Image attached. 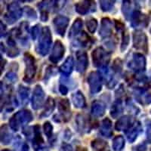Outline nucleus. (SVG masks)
Segmentation results:
<instances>
[{"label":"nucleus","instance_id":"obj_1","mask_svg":"<svg viewBox=\"0 0 151 151\" xmlns=\"http://www.w3.org/2000/svg\"><path fill=\"white\" fill-rule=\"evenodd\" d=\"M52 45V33L48 27H43L37 46V52L42 56L47 55Z\"/></svg>","mask_w":151,"mask_h":151},{"label":"nucleus","instance_id":"obj_2","mask_svg":"<svg viewBox=\"0 0 151 151\" xmlns=\"http://www.w3.org/2000/svg\"><path fill=\"white\" fill-rule=\"evenodd\" d=\"M93 64L96 67H105L109 64L110 60V55L106 52L103 48L98 47L93 51L92 54Z\"/></svg>","mask_w":151,"mask_h":151},{"label":"nucleus","instance_id":"obj_3","mask_svg":"<svg viewBox=\"0 0 151 151\" xmlns=\"http://www.w3.org/2000/svg\"><path fill=\"white\" fill-rule=\"evenodd\" d=\"M33 120V115L29 110H21L16 113L11 119V127L14 131L18 130L21 125L28 123Z\"/></svg>","mask_w":151,"mask_h":151},{"label":"nucleus","instance_id":"obj_4","mask_svg":"<svg viewBox=\"0 0 151 151\" xmlns=\"http://www.w3.org/2000/svg\"><path fill=\"white\" fill-rule=\"evenodd\" d=\"M24 61L26 64L24 80L27 81V83H30L34 78L36 72V65L34 57H33L29 54L26 53L24 55Z\"/></svg>","mask_w":151,"mask_h":151},{"label":"nucleus","instance_id":"obj_5","mask_svg":"<svg viewBox=\"0 0 151 151\" xmlns=\"http://www.w3.org/2000/svg\"><path fill=\"white\" fill-rule=\"evenodd\" d=\"M133 45L137 50L147 53L148 50V40L146 34L141 30H136L133 33Z\"/></svg>","mask_w":151,"mask_h":151},{"label":"nucleus","instance_id":"obj_6","mask_svg":"<svg viewBox=\"0 0 151 151\" xmlns=\"http://www.w3.org/2000/svg\"><path fill=\"white\" fill-rule=\"evenodd\" d=\"M129 67L137 73L144 71L146 68V58L141 54L135 53L132 56V59L129 63Z\"/></svg>","mask_w":151,"mask_h":151},{"label":"nucleus","instance_id":"obj_7","mask_svg":"<svg viewBox=\"0 0 151 151\" xmlns=\"http://www.w3.org/2000/svg\"><path fill=\"white\" fill-rule=\"evenodd\" d=\"M88 83L89 85L91 94H97L101 90L102 78L98 72H91L88 77Z\"/></svg>","mask_w":151,"mask_h":151},{"label":"nucleus","instance_id":"obj_8","mask_svg":"<svg viewBox=\"0 0 151 151\" xmlns=\"http://www.w3.org/2000/svg\"><path fill=\"white\" fill-rule=\"evenodd\" d=\"M65 0H43L38 5L42 12H46L52 10H58L64 5Z\"/></svg>","mask_w":151,"mask_h":151},{"label":"nucleus","instance_id":"obj_9","mask_svg":"<svg viewBox=\"0 0 151 151\" xmlns=\"http://www.w3.org/2000/svg\"><path fill=\"white\" fill-rule=\"evenodd\" d=\"M45 99V92L40 86H36L32 97V106L34 110H39L42 106Z\"/></svg>","mask_w":151,"mask_h":151},{"label":"nucleus","instance_id":"obj_10","mask_svg":"<svg viewBox=\"0 0 151 151\" xmlns=\"http://www.w3.org/2000/svg\"><path fill=\"white\" fill-rule=\"evenodd\" d=\"M64 52H65V49H64V46L63 45L62 42L59 40H57L53 47V50H52L49 60L54 64H57L63 58Z\"/></svg>","mask_w":151,"mask_h":151},{"label":"nucleus","instance_id":"obj_11","mask_svg":"<svg viewBox=\"0 0 151 151\" xmlns=\"http://www.w3.org/2000/svg\"><path fill=\"white\" fill-rule=\"evenodd\" d=\"M76 11L80 14H86L90 12H94L96 5L93 0H83L75 6Z\"/></svg>","mask_w":151,"mask_h":151},{"label":"nucleus","instance_id":"obj_12","mask_svg":"<svg viewBox=\"0 0 151 151\" xmlns=\"http://www.w3.org/2000/svg\"><path fill=\"white\" fill-rule=\"evenodd\" d=\"M69 24L68 17L65 16H58L54 19V25L55 30L60 36H64L67 26Z\"/></svg>","mask_w":151,"mask_h":151},{"label":"nucleus","instance_id":"obj_13","mask_svg":"<svg viewBox=\"0 0 151 151\" xmlns=\"http://www.w3.org/2000/svg\"><path fill=\"white\" fill-rule=\"evenodd\" d=\"M88 64V56L86 52L79 51L76 52V70L79 73H84Z\"/></svg>","mask_w":151,"mask_h":151},{"label":"nucleus","instance_id":"obj_14","mask_svg":"<svg viewBox=\"0 0 151 151\" xmlns=\"http://www.w3.org/2000/svg\"><path fill=\"white\" fill-rule=\"evenodd\" d=\"M147 17L142 14L139 11H135L132 14V27H146L148 24Z\"/></svg>","mask_w":151,"mask_h":151},{"label":"nucleus","instance_id":"obj_15","mask_svg":"<svg viewBox=\"0 0 151 151\" xmlns=\"http://www.w3.org/2000/svg\"><path fill=\"white\" fill-rule=\"evenodd\" d=\"M141 131V125L140 122H132V125L129 127L127 130H125V134L127 138L131 143L134 142L137 139V136Z\"/></svg>","mask_w":151,"mask_h":151},{"label":"nucleus","instance_id":"obj_16","mask_svg":"<svg viewBox=\"0 0 151 151\" xmlns=\"http://www.w3.org/2000/svg\"><path fill=\"white\" fill-rule=\"evenodd\" d=\"M58 110L64 121H68L71 116L70 104L67 99H61L58 103Z\"/></svg>","mask_w":151,"mask_h":151},{"label":"nucleus","instance_id":"obj_17","mask_svg":"<svg viewBox=\"0 0 151 151\" xmlns=\"http://www.w3.org/2000/svg\"><path fill=\"white\" fill-rule=\"evenodd\" d=\"M112 33V22L109 18H103L101 21V26L99 34L103 38L108 37Z\"/></svg>","mask_w":151,"mask_h":151},{"label":"nucleus","instance_id":"obj_18","mask_svg":"<svg viewBox=\"0 0 151 151\" xmlns=\"http://www.w3.org/2000/svg\"><path fill=\"white\" fill-rule=\"evenodd\" d=\"M91 113L93 115L96 117H101L104 115L105 113V105L101 101L93 102L91 106Z\"/></svg>","mask_w":151,"mask_h":151},{"label":"nucleus","instance_id":"obj_19","mask_svg":"<svg viewBox=\"0 0 151 151\" xmlns=\"http://www.w3.org/2000/svg\"><path fill=\"white\" fill-rule=\"evenodd\" d=\"M74 66V60L72 57H68L64 63L60 66V71L64 75L68 76L72 73Z\"/></svg>","mask_w":151,"mask_h":151},{"label":"nucleus","instance_id":"obj_20","mask_svg":"<svg viewBox=\"0 0 151 151\" xmlns=\"http://www.w3.org/2000/svg\"><path fill=\"white\" fill-rule=\"evenodd\" d=\"M132 124L131 118L128 116H124L119 119L116 123V129L117 131H122V130H127L129 127Z\"/></svg>","mask_w":151,"mask_h":151},{"label":"nucleus","instance_id":"obj_21","mask_svg":"<svg viewBox=\"0 0 151 151\" xmlns=\"http://www.w3.org/2000/svg\"><path fill=\"white\" fill-rule=\"evenodd\" d=\"M72 99L73 104L75 105L76 107H77V108H84L85 106H86V99H85V97L83 94V93L80 92V91L75 93L73 95Z\"/></svg>","mask_w":151,"mask_h":151},{"label":"nucleus","instance_id":"obj_22","mask_svg":"<svg viewBox=\"0 0 151 151\" xmlns=\"http://www.w3.org/2000/svg\"><path fill=\"white\" fill-rule=\"evenodd\" d=\"M101 133L104 136L110 137L112 135V122L108 118L104 119L102 122L101 128Z\"/></svg>","mask_w":151,"mask_h":151},{"label":"nucleus","instance_id":"obj_23","mask_svg":"<svg viewBox=\"0 0 151 151\" xmlns=\"http://www.w3.org/2000/svg\"><path fill=\"white\" fill-rule=\"evenodd\" d=\"M122 110H123V108H122L121 101H116V102H114V104L112 106L111 110H110V115L112 116L113 118H117L122 113Z\"/></svg>","mask_w":151,"mask_h":151},{"label":"nucleus","instance_id":"obj_24","mask_svg":"<svg viewBox=\"0 0 151 151\" xmlns=\"http://www.w3.org/2000/svg\"><path fill=\"white\" fill-rule=\"evenodd\" d=\"M43 143L42 137L41 135L40 129L39 125H35L34 126V140H33V146H34L36 150H37V148L40 147L41 144Z\"/></svg>","mask_w":151,"mask_h":151},{"label":"nucleus","instance_id":"obj_25","mask_svg":"<svg viewBox=\"0 0 151 151\" xmlns=\"http://www.w3.org/2000/svg\"><path fill=\"white\" fill-rule=\"evenodd\" d=\"M9 12H10L11 17H12L14 20H17L21 17L22 11L17 3L14 2V3L11 4L10 6L9 7Z\"/></svg>","mask_w":151,"mask_h":151},{"label":"nucleus","instance_id":"obj_26","mask_svg":"<svg viewBox=\"0 0 151 151\" xmlns=\"http://www.w3.org/2000/svg\"><path fill=\"white\" fill-rule=\"evenodd\" d=\"M82 27H83V21L79 18L76 19L73 24L69 36L70 37H73V36H76L81 31Z\"/></svg>","mask_w":151,"mask_h":151},{"label":"nucleus","instance_id":"obj_27","mask_svg":"<svg viewBox=\"0 0 151 151\" xmlns=\"http://www.w3.org/2000/svg\"><path fill=\"white\" fill-rule=\"evenodd\" d=\"M55 101H54L53 98H48L46 103H45V110L43 111L41 116H49L55 109Z\"/></svg>","mask_w":151,"mask_h":151},{"label":"nucleus","instance_id":"obj_28","mask_svg":"<svg viewBox=\"0 0 151 151\" xmlns=\"http://www.w3.org/2000/svg\"><path fill=\"white\" fill-rule=\"evenodd\" d=\"M125 146V139L121 135L116 136L113 141V148L115 151H121Z\"/></svg>","mask_w":151,"mask_h":151},{"label":"nucleus","instance_id":"obj_29","mask_svg":"<svg viewBox=\"0 0 151 151\" xmlns=\"http://www.w3.org/2000/svg\"><path fill=\"white\" fill-rule=\"evenodd\" d=\"M91 147L96 151H104L107 147V144L101 139H96L91 142Z\"/></svg>","mask_w":151,"mask_h":151},{"label":"nucleus","instance_id":"obj_30","mask_svg":"<svg viewBox=\"0 0 151 151\" xmlns=\"http://www.w3.org/2000/svg\"><path fill=\"white\" fill-rule=\"evenodd\" d=\"M122 9L125 17L127 20H129L130 17H132V15H131V2L129 0H124Z\"/></svg>","mask_w":151,"mask_h":151},{"label":"nucleus","instance_id":"obj_31","mask_svg":"<svg viewBox=\"0 0 151 151\" xmlns=\"http://www.w3.org/2000/svg\"><path fill=\"white\" fill-rule=\"evenodd\" d=\"M116 0H99L100 5L104 12H108L113 8Z\"/></svg>","mask_w":151,"mask_h":151},{"label":"nucleus","instance_id":"obj_32","mask_svg":"<svg viewBox=\"0 0 151 151\" xmlns=\"http://www.w3.org/2000/svg\"><path fill=\"white\" fill-rule=\"evenodd\" d=\"M86 26H87L88 30L91 33H94L98 27V21L96 19L91 18L86 22Z\"/></svg>","mask_w":151,"mask_h":151},{"label":"nucleus","instance_id":"obj_33","mask_svg":"<svg viewBox=\"0 0 151 151\" xmlns=\"http://www.w3.org/2000/svg\"><path fill=\"white\" fill-rule=\"evenodd\" d=\"M79 41L83 47H86L91 44V39L85 32H83L79 38Z\"/></svg>","mask_w":151,"mask_h":151},{"label":"nucleus","instance_id":"obj_34","mask_svg":"<svg viewBox=\"0 0 151 151\" xmlns=\"http://www.w3.org/2000/svg\"><path fill=\"white\" fill-rule=\"evenodd\" d=\"M29 92V88H25V87L21 86V87H20V88H19V94H20L21 98L22 99V101L24 102L28 101Z\"/></svg>","mask_w":151,"mask_h":151},{"label":"nucleus","instance_id":"obj_35","mask_svg":"<svg viewBox=\"0 0 151 151\" xmlns=\"http://www.w3.org/2000/svg\"><path fill=\"white\" fill-rule=\"evenodd\" d=\"M43 129H44V132H45L47 137L49 138V137H52V132H53V127H52V124L48 122H45L44 125H43Z\"/></svg>","mask_w":151,"mask_h":151},{"label":"nucleus","instance_id":"obj_36","mask_svg":"<svg viewBox=\"0 0 151 151\" xmlns=\"http://www.w3.org/2000/svg\"><path fill=\"white\" fill-rule=\"evenodd\" d=\"M129 37L128 35H125L123 36V39H122V46H121V50L124 51L125 48H127L128 45H129Z\"/></svg>","mask_w":151,"mask_h":151},{"label":"nucleus","instance_id":"obj_37","mask_svg":"<svg viewBox=\"0 0 151 151\" xmlns=\"http://www.w3.org/2000/svg\"><path fill=\"white\" fill-rule=\"evenodd\" d=\"M113 69L116 72H118V71H121V69H122V61H121L119 59H116V60L114 61V64H113Z\"/></svg>","mask_w":151,"mask_h":151},{"label":"nucleus","instance_id":"obj_38","mask_svg":"<svg viewBox=\"0 0 151 151\" xmlns=\"http://www.w3.org/2000/svg\"><path fill=\"white\" fill-rule=\"evenodd\" d=\"M25 10H26V12H27V14L28 17H32V18H36V12L33 11V9H30V8L29 7H27L25 8Z\"/></svg>","mask_w":151,"mask_h":151},{"label":"nucleus","instance_id":"obj_39","mask_svg":"<svg viewBox=\"0 0 151 151\" xmlns=\"http://www.w3.org/2000/svg\"><path fill=\"white\" fill-rule=\"evenodd\" d=\"M39 33H40V29H39V26L33 27L32 29V37H33V40H35L39 36Z\"/></svg>","mask_w":151,"mask_h":151},{"label":"nucleus","instance_id":"obj_40","mask_svg":"<svg viewBox=\"0 0 151 151\" xmlns=\"http://www.w3.org/2000/svg\"><path fill=\"white\" fill-rule=\"evenodd\" d=\"M116 28L118 31H122L124 29V24L121 23L119 21H116Z\"/></svg>","mask_w":151,"mask_h":151},{"label":"nucleus","instance_id":"obj_41","mask_svg":"<svg viewBox=\"0 0 151 151\" xmlns=\"http://www.w3.org/2000/svg\"><path fill=\"white\" fill-rule=\"evenodd\" d=\"M59 90H60V93H61L62 94H67V92H68L67 88L64 86H60V88H59Z\"/></svg>","mask_w":151,"mask_h":151},{"label":"nucleus","instance_id":"obj_42","mask_svg":"<svg viewBox=\"0 0 151 151\" xmlns=\"http://www.w3.org/2000/svg\"><path fill=\"white\" fill-rule=\"evenodd\" d=\"M62 149H63V151H73L72 147H71L70 145H69V144H64V145H63Z\"/></svg>","mask_w":151,"mask_h":151},{"label":"nucleus","instance_id":"obj_43","mask_svg":"<svg viewBox=\"0 0 151 151\" xmlns=\"http://www.w3.org/2000/svg\"><path fill=\"white\" fill-rule=\"evenodd\" d=\"M24 1H27V2H29V1H33V0H24Z\"/></svg>","mask_w":151,"mask_h":151},{"label":"nucleus","instance_id":"obj_44","mask_svg":"<svg viewBox=\"0 0 151 151\" xmlns=\"http://www.w3.org/2000/svg\"><path fill=\"white\" fill-rule=\"evenodd\" d=\"M3 151H10V150H3Z\"/></svg>","mask_w":151,"mask_h":151},{"label":"nucleus","instance_id":"obj_45","mask_svg":"<svg viewBox=\"0 0 151 151\" xmlns=\"http://www.w3.org/2000/svg\"><path fill=\"white\" fill-rule=\"evenodd\" d=\"M150 33H151V29H150Z\"/></svg>","mask_w":151,"mask_h":151}]
</instances>
